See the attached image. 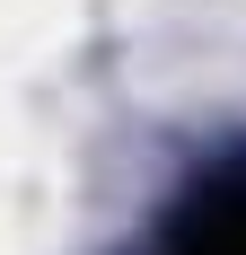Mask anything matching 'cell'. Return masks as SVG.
I'll use <instances>...</instances> for the list:
<instances>
[{"instance_id": "1", "label": "cell", "mask_w": 246, "mask_h": 255, "mask_svg": "<svg viewBox=\"0 0 246 255\" xmlns=\"http://www.w3.org/2000/svg\"><path fill=\"white\" fill-rule=\"evenodd\" d=\"M202 255H246V194L229 211H211V229H202Z\"/></svg>"}]
</instances>
